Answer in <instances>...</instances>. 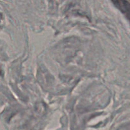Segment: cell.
Wrapping results in <instances>:
<instances>
[{"label": "cell", "instance_id": "cell-1", "mask_svg": "<svg viewBox=\"0 0 130 130\" xmlns=\"http://www.w3.org/2000/svg\"><path fill=\"white\" fill-rule=\"evenodd\" d=\"M115 3H116L117 6H118L119 7V8L121 10V11H124L125 13H128L129 12V4L128 5H126L127 3V1H116Z\"/></svg>", "mask_w": 130, "mask_h": 130}]
</instances>
